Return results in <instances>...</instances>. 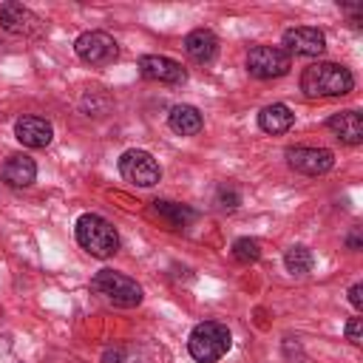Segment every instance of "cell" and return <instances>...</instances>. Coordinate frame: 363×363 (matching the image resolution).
I'll return each mask as SVG.
<instances>
[{"label":"cell","instance_id":"1","mask_svg":"<svg viewBox=\"0 0 363 363\" xmlns=\"http://www.w3.org/2000/svg\"><path fill=\"white\" fill-rule=\"evenodd\" d=\"M354 88V77L349 68L337 62H312L301 74V91L309 99H326V96H343Z\"/></svg>","mask_w":363,"mask_h":363},{"label":"cell","instance_id":"2","mask_svg":"<svg viewBox=\"0 0 363 363\" xmlns=\"http://www.w3.org/2000/svg\"><path fill=\"white\" fill-rule=\"evenodd\" d=\"M74 233H77V244L94 258H111L119 250V235H116L113 224L96 213L79 216Z\"/></svg>","mask_w":363,"mask_h":363},{"label":"cell","instance_id":"3","mask_svg":"<svg viewBox=\"0 0 363 363\" xmlns=\"http://www.w3.org/2000/svg\"><path fill=\"white\" fill-rule=\"evenodd\" d=\"M230 346H233V335L218 320L196 323L193 332H190V337H187V352L199 363H216V360H221L230 352Z\"/></svg>","mask_w":363,"mask_h":363},{"label":"cell","instance_id":"4","mask_svg":"<svg viewBox=\"0 0 363 363\" xmlns=\"http://www.w3.org/2000/svg\"><path fill=\"white\" fill-rule=\"evenodd\" d=\"M91 289L99 295V298H105L108 303H113V306H122V309H130V306H139L142 303V286L133 281V278H128V275H122V272H116V269H99L94 278H91Z\"/></svg>","mask_w":363,"mask_h":363},{"label":"cell","instance_id":"5","mask_svg":"<svg viewBox=\"0 0 363 363\" xmlns=\"http://www.w3.org/2000/svg\"><path fill=\"white\" fill-rule=\"evenodd\" d=\"M119 173H122L125 182H130V184H136V187H153V184H159V179H162L159 162H156L147 150H139V147L125 150V153L119 156Z\"/></svg>","mask_w":363,"mask_h":363},{"label":"cell","instance_id":"6","mask_svg":"<svg viewBox=\"0 0 363 363\" xmlns=\"http://www.w3.org/2000/svg\"><path fill=\"white\" fill-rule=\"evenodd\" d=\"M292 68V57L278 45H252L247 54V71L258 79L284 77Z\"/></svg>","mask_w":363,"mask_h":363},{"label":"cell","instance_id":"7","mask_svg":"<svg viewBox=\"0 0 363 363\" xmlns=\"http://www.w3.org/2000/svg\"><path fill=\"white\" fill-rule=\"evenodd\" d=\"M74 51L88 65H111L116 60V54H119L116 40L111 34H105V31H85V34H79L77 43H74Z\"/></svg>","mask_w":363,"mask_h":363},{"label":"cell","instance_id":"8","mask_svg":"<svg viewBox=\"0 0 363 363\" xmlns=\"http://www.w3.org/2000/svg\"><path fill=\"white\" fill-rule=\"evenodd\" d=\"M286 162L292 170L303 173V176H323L332 170L335 164V156L332 150L326 147H306V145H298V147H289L286 150Z\"/></svg>","mask_w":363,"mask_h":363},{"label":"cell","instance_id":"9","mask_svg":"<svg viewBox=\"0 0 363 363\" xmlns=\"http://www.w3.org/2000/svg\"><path fill=\"white\" fill-rule=\"evenodd\" d=\"M139 74L145 79L162 82V85H182L187 79V71L182 68V62L162 57V54H145L139 57Z\"/></svg>","mask_w":363,"mask_h":363},{"label":"cell","instance_id":"10","mask_svg":"<svg viewBox=\"0 0 363 363\" xmlns=\"http://www.w3.org/2000/svg\"><path fill=\"white\" fill-rule=\"evenodd\" d=\"M284 51L286 54H298V57H320L326 48V37L320 28L312 26H295L284 31Z\"/></svg>","mask_w":363,"mask_h":363},{"label":"cell","instance_id":"11","mask_svg":"<svg viewBox=\"0 0 363 363\" xmlns=\"http://www.w3.org/2000/svg\"><path fill=\"white\" fill-rule=\"evenodd\" d=\"M0 26H3L9 34L31 37V34H37V31L43 28V20H40L31 9L20 6V3H3V6H0Z\"/></svg>","mask_w":363,"mask_h":363},{"label":"cell","instance_id":"12","mask_svg":"<svg viewBox=\"0 0 363 363\" xmlns=\"http://www.w3.org/2000/svg\"><path fill=\"white\" fill-rule=\"evenodd\" d=\"M14 136L26 147H45L54 139V128H51L48 119L34 116V113H26V116H20L14 122Z\"/></svg>","mask_w":363,"mask_h":363},{"label":"cell","instance_id":"13","mask_svg":"<svg viewBox=\"0 0 363 363\" xmlns=\"http://www.w3.org/2000/svg\"><path fill=\"white\" fill-rule=\"evenodd\" d=\"M184 51H187V57H190L193 62L207 65V62H213L216 54H218V37H216L210 28H196V31H190V34L184 37Z\"/></svg>","mask_w":363,"mask_h":363},{"label":"cell","instance_id":"14","mask_svg":"<svg viewBox=\"0 0 363 363\" xmlns=\"http://www.w3.org/2000/svg\"><path fill=\"white\" fill-rule=\"evenodd\" d=\"M326 128L343 145H360L363 142V116H360V111H340V113L329 116Z\"/></svg>","mask_w":363,"mask_h":363},{"label":"cell","instance_id":"15","mask_svg":"<svg viewBox=\"0 0 363 363\" xmlns=\"http://www.w3.org/2000/svg\"><path fill=\"white\" fill-rule=\"evenodd\" d=\"M292 125H295V113L284 102H272V105L261 108V113H258V128L264 133H272V136L275 133H286Z\"/></svg>","mask_w":363,"mask_h":363},{"label":"cell","instance_id":"16","mask_svg":"<svg viewBox=\"0 0 363 363\" xmlns=\"http://www.w3.org/2000/svg\"><path fill=\"white\" fill-rule=\"evenodd\" d=\"M167 125L179 136H196L204 128V119H201V111L193 105H173L167 113Z\"/></svg>","mask_w":363,"mask_h":363},{"label":"cell","instance_id":"17","mask_svg":"<svg viewBox=\"0 0 363 363\" xmlns=\"http://www.w3.org/2000/svg\"><path fill=\"white\" fill-rule=\"evenodd\" d=\"M3 179H6V184H11V187H28V184L37 179V164H34V159L26 156V153L9 156V162L3 164Z\"/></svg>","mask_w":363,"mask_h":363},{"label":"cell","instance_id":"18","mask_svg":"<svg viewBox=\"0 0 363 363\" xmlns=\"http://www.w3.org/2000/svg\"><path fill=\"white\" fill-rule=\"evenodd\" d=\"M153 213L164 218L167 227H187L196 218V213L187 204H176V201H153Z\"/></svg>","mask_w":363,"mask_h":363},{"label":"cell","instance_id":"19","mask_svg":"<svg viewBox=\"0 0 363 363\" xmlns=\"http://www.w3.org/2000/svg\"><path fill=\"white\" fill-rule=\"evenodd\" d=\"M284 264H286V269H289L292 275H306V272L312 269L315 258H312L309 247H301V244H295V247H289V250H286V255H284Z\"/></svg>","mask_w":363,"mask_h":363},{"label":"cell","instance_id":"20","mask_svg":"<svg viewBox=\"0 0 363 363\" xmlns=\"http://www.w3.org/2000/svg\"><path fill=\"white\" fill-rule=\"evenodd\" d=\"M233 258L238 261V264H255L258 258H261V244L255 241V238H235L233 241Z\"/></svg>","mask_w":363,"mask_h":363},{"label":"cell","instance_id":"21","mask_svg":"<svg viewBox=\"0 0 363 363\" xmlns=\"http://www.w3.org/2000/svg\"><path fill=\"white\" fill-rule=\"evenodd\" d=\"M346 340L354 343V346L363 343V320H360V318H352V320L346 323Z\"/></svg>","mask_w":363,"mask_h":363},{"label":"cell","instance_id":"22","mask_svg":"<svg viewBox=\"0 0 363 363\" xmlns=\"http://www.w3.org/2000/svg\"><path fill=\"white\" fill-rule=\"evenodd\" d=\"M238 193L233 190V187H221L218 190V207H224V210H233V207H238Z\"/></svg>","mask_w":363,"mask_h":363},{"label":"cell","instance_id":"23","mask_svg":"<svg viewBox=\"0 0 363 363\" xmlns=\"http://www.w3.org/2000/svg\"><path fill=\"white\" fill-rule=\"evenodd\" d=\"M349 301H352L354 309H363V284H360V281L349 286Z\"/></svg>","mask_w":363,"mask_h":363},{"label":"cell","instance_id":"24","mask_svg":"<svg viewBox=\"0 0 363 363\" xmlns=\"http://www.w3.org/2000/svg\"><path fill=\"white\" fill-rule=\"evenodd\" d=\"M349 250H360V230L349 233Z\"/></svg>","mask_w":363,"mask_h":363}]
</instances>
